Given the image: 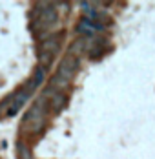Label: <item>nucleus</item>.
<instances>
[{
  "label": "nucleus",
  "instance_id": "nucleus-1",
  "mask_svg": "<svg viewBox=\"0 0 155 159\" xmlns=\"http://www.w3.org/2000/svg\"><path fill=\"white\" fill-rule=\"evenodd\" d=\"M46 113H47V99L40 95L35 104L31 106V110L24 115L22 121V128L24 132H28L29 135H37L44 130V123H46Z\"/></svg>",
  "mask_w": 155,
  "mask_h": 159
},
{
  "label": "nucleus",
  "instance_id": "nucleus-2",
  "mask_svg": "<svg viewBox=\"0 0 155 159\" xmlns=\"http://www.w3.org/2000/svg\"><path fill=\"white\" fill-rule=\"evenodd\" d=\"M77 70H78V59L68 53V55H66V57L60 61V64H59L57 75H59L60 79H64V80H68V82H69V80L75 77Z\"/></svg>",
  "mask_w": 155,
  "mask_h": 159
},
{
  "label": "nucleus",
  "instance_id": "nucleus-3",
  "mask_svg": "<svg viewBox=\"0 0 155 159\" xmlns=\"http://www.w3.org/2000/svg\"><path fill=\"white\" fill-rule=\"evenodd\" d=\"M60 42H62V33H53L49 35L46 40L42 42V53H49V55H57L60 49Z\"/></svg>",
  "mask_w": 155,
  "mask_h": 159
},
{
  "label": "nucleus",
  "instance_id": "nucleus-4",
  "mask_svg": "<svg viewBox=\"0 0 155 159\" xmlns=\"http://www.w3.org/2000/svg\"><path fill=\"white\" fill-rule=\"evenodd\" d=\"M88 46H90V40L86 37H78V39H75L71 42V46H69V55H73V57L82 55L84 51H88Z\"/></svg>",
  "mask_w": 155,
  "mask_h": 159
},
{
  "label": "nucleus",
  "instance_id": "nucleus-5",
  "mask_svg": "<svg viewBox=\"0 0 155 159\" xmlns=\"http://www.w3.org/2000/svg\"><path fill=\"white\" fill-rule=\"evenodd\" d=\"M68 86H69V82L64 80V79H60L57 73H55V75L51 77V80H49V88H51L55 93H60V90H66Z\"/></svg>",
  "mask_w": 155,
  "mask_h": 159
},
{
  "label": "nucleus",
  "instance_id": "nucleus-6",
  "mask_svg": "<svg viewBox=\"0 0 155 159\" xmlns=\"http://www.w3.org/2000/svg\"><path fill=\"white\" fill-rule=\"evenodd\" d=\"M49 101H51V110H53V111H60L62 108L68 104V99H66L64 93H55Z\"/></svg>",
  "mask_w": 155,
  "mask_h": 159
},
{
  "label": "nucleus",
  "instance_id": "nucleus-7",
  "mask_svg": "<svg viewBox=\"0 0 155 159\" xmlns=\"http://www.w3.org/2000/svg\"><path fill=\"white\" fill-rule=\"evenodd\" d=\"M16 156H18V159H33L31 148L24 143V141H18V143H16Z\"/></svg>",
  "mask_w": 155,
  "mask_h": 159
},
{
  "label": "nucleus",
  "instance_id": "nucleus-8",
  "mask_svg": "<svg viewBox=\"0 0 155 159\" xmlns=\"http://www.w3.org/2000/svg\"><path fill=\"white\" fill-rule=\"evenodd\" d=\"M53 62V55H49V53H40L38 55V64H40V68L44 70V68H49Z\"/></svg>",
  "mask_w": 155,
  "mask_h": 159
},
{
  "label": "nucleus",
  "instance_id": "nucleus-9",
  "mask_svg": "<svg viewBox=\"0 0 155 159\" xmlns=\"http://www.w3.org/2000/svg\"><path fill=\"white\" fill-rule=\"evenodd\" d=\"M42 79H44V70H42V68L38 66V70H37V73H35V77H33L31 80L35 82V86H38V84L42 82Z\"/></svg>",
  "mask_w": 155,
  "mask_h": 159
}]
</instances>
